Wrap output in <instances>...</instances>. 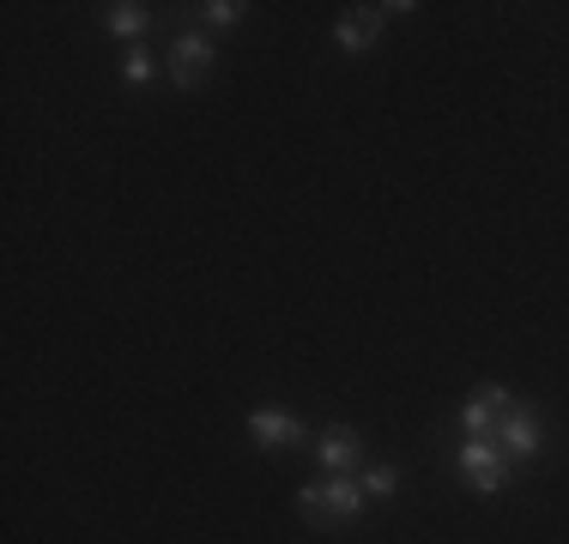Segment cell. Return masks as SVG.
<instances>
[{"instance_id":"3","label":"cell","mask_w":569,"mask_h":544,"mask_svg":"<svg viewBox=\"0 0 569 544\" xmlns=\"http://www.w3.org/2000/svg\"><path fill=\"white\" fill-rule=\"evenodd\" d=\"M207 73H212V37L182 31L170 43V79H176V91H200V85H207Z\"/></svg>"},{"instance_id":"9","label":"cell","mask_w":569,"mask_h":544,"mask_svg":"<svg viewBox=\"0 0 569 544\" xmlns=\"http://www.w3.org/2000/svg\"><path fill=\"white\" fill-rule=\"evenodd\" d=\"M103 24L121 37V43H140L146 37V24H152V7H140V0H116V7H103Z\"/></svg>"},{"instance_id":"12","label":"cell","mask_w":569,"mask_h":544,"mask_svg":"<svg viewBox=\"0 0 569 544\" xmlns=\"http://www.w3.org/2000/svg\"><path fill=\"white\" fill-rule=\"evenodd\" d=\"M363 496H370V502H395V490H400V472L395 466H370V472H363Z\"/></svg>"},{"instance_id":"2","label":"cell","mask_w":569,"mask_h":544,"mask_svg":"<svg viewBox=\"0 0 569 544\" xmlns=\"http://www.w3.org/2000/svg\"><path fill=\"white\" fill-rule=\"evenodd\" d=\"M455 466L479 496H497V490L509 484V460H503V447H497V435H467V442L455 447Z\"/></svg>"},{"instance_id":"10","label":"cell","mask_w":569,"mask_h":544,"mask_svg":"<svg viewBox=\"0 0 569 544\" xmlns=\"http://www.w3.org/2000/svg\"><path fill=\"white\" fill-rule=\"evenodd\" d=\"M152 73H158V61H152V54H146L140 43H133L128 54H121V85H133V91H140V85H152Z\"/></svg>"},{"instance_id":"7","label":"cell","mask_w":569,"mask_h":544,"mask_svg":"<svg viewBox=\"0 0 569 544\" xmlns=\"http://www.w3.org/2000/svg\"><path fill=\"white\" fill-rule=\"evenodd\" d=\"M249 435H254V447H291V442H303V424H297L291 412H249Z\"/></svg>"},{"instance_id":"8","label":"cell","mask_w":569,"mask_h":544,"mask_svg":"<svg viewBox=\"0 0 569 544\" xmlns=\"http://www.w3.org/2000/svg\"><path fill=\"white\" fill-rule=\"evenodd\" d=\"M316 460H321V466H328V472H351V466H358V430H321L316 435Z\"/></svg>"},{"instance_id":"11","label":"cell","mask_w":569,"mask_h":544,"mask_svg":"<svg viewBox=\"0 0 569 544\" xmlns=\"http://www.w3.org/2000/svg\"><path fill=\"white\" fill-rule=\"evenodd\" d=\"M200 12H207V24H212V31H237V24L249 19V0H207Z\"/></svg>"},{"instance_id":"1","label":"cell","mask_w":569,"mask_h":544,"mask_svg":"<svg viewBox=\"0 0 569 544\" xmlns=\"http://www.w3.org/2000/svg\"><path fill=\"white\" fill-rule=\"evenodd\" d=\"M363 502H370V496H363L351 478H340V472L321 478V484H309V490H297V508H303L309 526H346V521H358V514H363Z\"/></svg>"},{"instance_id":"4","label":"cell","mask_w":569,"mask_h":544,"mask_svg":"<svg viewBox=\"0 0 569 544\" xmlns=\"http://www.w3.org/2000/svg\"><path fill=\"white\" fill-rule=\"evenodd\" d=\"M515 393L503 387V381H485V387L467 393V405H460V430L467 435H497V417L509 412Z\"/></svg>"},{"instance_id":"5","label":"cell","mask_w":569,"mask_h":544,"mask_svg":"<svg viewBox=\"0 0 569 544\" xmlns=\"http://www.w3.org/2000/svg\"><path fill=\"white\" fill-rule=\"evenodd\" d=\"M497 447H503V454H515V460H533L539 447H546V430H539V417L527 412H503L497 417Z\"/></svg>"},{"instance_id":"6","label":"cell","mask_w":569,"mask_h":544,"mask_svg":"<svg viewBox=\"0 0 569 544\" xmlns=\"http://www.w3.org/2000/svg\"><path fill=\"white\" fill-rule=\"evenodd\" d=\"M382 24H388L382 7H351V12H340V24H333V43H340L346 54H363L376 37H382Z\"/></svg>"}]
</instances>
